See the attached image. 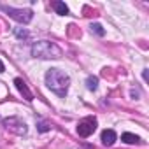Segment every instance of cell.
Here are the masks:
<instances>
[{
	"instance_id": "obj_5",
	"label": "cell",
	"mask_w": 149,
	"mask_h": 149,
	"mask_svg": "<svg viewBox=\"0 0 149 149\" xmlns=\"http://www.w3.org/2000/svg\"><path fill=\"white\" fill-rule=\"evenodd\" d=\"M95 130H97V119H95L93 116H88V118L81 119L79 125H77V133H79V137H83V139L90 137Z\"/></svg>"
},
{
	"instance_id": "obj_1",
	"label": "cell",
	"mask_w": 149,
	"mask_h": 149,
	"mask_svg": "<svg viewBox=\"0 0 149 149\" xmlns=\"http://www.w3.org/2000/svg\"><path fill=\"white\" fill-rule=\"evenodd\" d=\"M46 84L60 98H65L67 91H68V86H70V77L60 68H49L46 72Z\"/></svg>"
},
{
	"instance_id": "obj_7",
	"label": "cell",
	"mask_w": 149,
	"mask_h": 149,
	"mask_svg": "<svg viewBox=\"0 0 149 149\" xmlns=\"http://www.w3.org/2000/svg\"><path fill=\"white\" fill-rule=\"evenodd\" d=\"M116 139H118V135H116L114 130H104V132H102V144H104L105 147H111V146L116 142Z\"/></svg>"
},
{
	"instance_id": "obj_9",
	"label": "cell",
	"mask_w": 149,
	"mask_h": 149,
	"mask_svg": "<svg viewBox=\"0 0 149 149\" xmlns=\"http://www.w3.org/2000/svg\"><path fill=\"white\" fill-rule=\"evenodd\" d=\"M51 6H53V9L56 11V14H61V16L68 14V7H67V6H65L63 2H53Z\"/></svg>"
},
{
	"instance_id": "obj_6",
	"label": "cell",
	"mask_w": 149,
	"mask_h": 149,
	"mask_svg": "<svg viewBox=\"0 0 149 149\" xmlns=\"http://www.w3.org/2000/svg\"><path fill=\"white\" fill-rule=\"evenodd\" d=\"M14 84H16V88H18V91L23 95V98H26L28 102H32L33 100V95H32V91L28 90V86H26V83L21 79V77H16L14 79Z\"/></svg>"
},
{
	"instance_id": "obj_4",
	"label": "cell",
	"mask_w": 149,
	"mask_h": 149,
	"mask_svg": "<svg viewBox=\"0 0 149 149\" xmlns=\"http://www.w3.org/2000/svg\"><path fill=\"white\" fill-rule=\"evenodd\" d=\"M4 128H6L7 132L14 133V135H25V133L28 132L26 125H25L19 118H16V116H13V118H6V119H4Z\"/></svg>"
},
{
	"instance_id": "obj_15",
	"label": "cell",
	"mask_w": 149,
	"mask_h": 149,
	"mask_svg": "<svg viewBox=\"0 0 149 149\" xmlns=\"http://www.w3.org/2000/svg\"><path fill=\"white\" fill-rule=\"evenodd\" d=\"M4 70H6V67H4V63H2V61H0V74H2Z\"/></svg>"
},
{
	"instance_id": "obj_10",
	"label": "cell",
	"mask_w": 149,
	"mask_h": 149,
	"mask_svg": "<svg viewBox=\"0 0 149 149\" xmlns=\"http://www.w3.org/2000/svg\"><path fill=\"white\" fill-rule=\"evenodd\" d=\"M86 86H88V90H97L98 88V77H95V76H90L88 79H86Z\"/></svg>"
},
{
	"instance_id": "obj_2",
	"label": "cell",
	"mask_w": 149,
	"mask_h": 149,
	"mask_svg": "<svg viewBox=\"0 0 149 149\" xmlns=\"http://www.w3.org/2000/svg\"><path fill=\"white\" fill-rule=\"evenodd\" d=\"M30 53H32L33 58H40V60H51V58H60L61 56V49L54 42H51V40L33 42Z\"/></svg>"
},
{
	"instance_id": "obj_13",
	"label": "cell",
	"mask_w": 149,
	"mask_h": 149,
	"mask_svg": "<svg viewBox=\"0 0 149 149\" xmlns=\"http://www.w3.org/2000/svg\"><path fill=\"white\" fill-rule=\"evenodd\" d=\"M14 33H16V37H18V39H28V37H30V33H28L25 28H23V30H21V28H16V30H14Z\"/></svg>"
},
{
	"instance_id": "obj_14",
	"label": "cell",
	"mask_w": 149,
	"mask_h": 149,
	"mask_svg": "<svg viewBox=\"0 0 149 149\" xmlns=\"http://www.w3.org/2000/svg\"><path fill=\"white\" fill-rule=\"evenodd\" d=\"M142 77H144V81H147V70H144V72H142Z\"/></svg>"
},
{
	"instance_id": "obj_11",
	"label": "cell",
	"mask_w": 149,
	"mask_h": 149,
	"mask_svg": "<svg viewBox=\"0 0 149 149\" xmlns=\"http://www.w3.org/2000/svg\"><path fill=\"white\" fill-rule=\"evenodd\" d=\"M90 28H91V32H95L98 37H104V35H105V30H104V28H102V25H98V23H91V26H90Z\"/></svg>"
},
{
	"instance_id": "obj_12",
	"label": "cell",
	"mask_w": 149,
	"mask_h": 149,
	"mask_svg": "<svg viewBox=\"0 0 149 149\" xmlns=\"http://www.w3.org/2000/svg\"><path fill=\"white\" fill-rule=\"evenodd\" d=\"M37 130H39L40 133L49 132V130H51V123H49V121H39V123H37Z\"/></svg>"
},
{
	"instance_id": "obj_3",
	"label": "cell",
	"mask_w": 149,
	"mask_h": 149,
	"mask_svg": "<svg viewBox=\"0 0 149 149\" xmlns=\"http://www.w3.org/2000/svg\"><path fill=\"white\" fill-rule=\"evenodd\" d=\"M0 11H4L6 14H9L13 19H16L21 25H26L33 19V11L32 9H16V7H9V6H0Z\"/></svg>"
},
{
	"instance_id": "obj_8",
	"label": "cell",
	"mask_w": 149,
	"mask_h": 149,
	"mask_svg": "<svg viewBox=\"0 0 149 149\" xmlns=\"http://www.w3.org/2000/svg\"><path fill=\"white\" fill-rule=\"evenodd\" d=\"M121 140H123L125 144H140V139H139L137 135L130 133V132H125V133L121 135Z\"/></svg>"
}]
</instances>
